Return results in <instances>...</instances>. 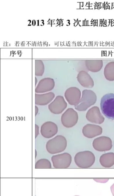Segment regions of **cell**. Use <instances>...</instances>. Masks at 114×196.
<instances>
[{
    "mask_svg": "<svg viewBox=\"0 0 114 196\" xmlns=\"http://www.w3.org/2000/svg\"><path fill=\"white\" fill-rule=\"evenodd\" d=\"M67 141L63 136L58 135L47 142L46 149L49 153L56 154L64 151L67 148Z\"/></svg>",
    "mask_w": 114,
    "mask_h": 196,
    "instance_id": "obj_1",
    "label": "cell"
},
{
    "mask_svg": "<svg viewBox=\"0 0 114 196\" xmlns=\"http://www.w3.org/2000/svg\"><path fill=\"white\" fill-rule=\"evenodd\" d=\"M74 161L79 168H90L95 163V156L90 151L79 152L75 155Z\"/></svg>",
    "mask_w": 114,
    "mask_h": 196,
    "instance_id": "obj_2",
    "label": "cell"
},
{
    "mask_svg": "<svg viewBox=\"0 0 114 196\" xmlns=\"http://www.w3.org/2000/svg\"><path fill=\"white\" fill-rule=\"evenodd\" d=\"M100 108L103 114L106 118L114 120V93H107L103 96Z\"/></svg>",
    "mask_w": 114,
    "mask_h": 196,
    "instance_id": "obj_3",
    "label": "cell"
},
{
    "mask_svg": "<svg viewBox=\"0 0 114 196\" xmlns=\"http://www.w3.org/2000/svg\"><path fill=\"white\" fill-rule=\"evenodd\" d=\"M97 96L93 91L90 90H84L82 92V96L79 104L75 106L76 110L83 112L90 106L94 105L97 101Z\"/></svg>",
    "mask_w": 114,
    "mask_h": 196,
    "instance_id": "obj_4",
    "label": "cell"
},
{
    "mask_svg": "<svg viewBox=\"0 0 114 196\" xmlns=\"http://www.w3.org/2000/svg\"><path fill=\"white\" fill-rule=\"evenodd\" d=\"M51 161L54 168H65L70 166L72 158L71 155L65 153L52 156Z\"/></svg>",
    "mask_w": 114,
    "mask_h": 196,
    "instance_id": "obj_5",
    "label": "cell"
},
{
    "mask_svg": "<svg viewBox=\"0 0 114 196\" xmlns=\"http://www.w3.org/2000/svg\"><path fill=\"white\" fill-rule=\"evenodd\" d=\"M79 120L78 113L72 108L67 110L61 117L62 124L67 128H72L77 123Z\"/></svg>",
    "mask_w": 114,
    "mask_h": 196,
    "instance_id": "obj_6",
    "label": "cell"
},
{
    "mask_svg": "<svg viewBox=\"0 0 114 196\" xmlns=\"http://www.w3.org/2000/svg\"><path fill=\"white\" fill-rule=\"evenodd\" d=\"M67 104L63 96H57L54 100L48 105V108L51 112L55 115L63 113L66 109Z\"/></svg>",
    "mask_w": 114,
    "mask_h": 196,
    "instance_id": "obj_7",
    "label": "cell"
},
{
    "mask_svg": "<svg viewBox=\"0 0 114 196\" xmlns=\"http://www.w3.org/2000/svg\"><path fill=\"white\" fill-rule=\"evenodd\" d=\"M92 146L95 150L98 151H110L112 148V141L109 137L104 136L99 137L94 140Z\"/></svg>",
    "mask_w": 114,
    "mask_h": 196,
    "instance_id": "obj_8",
    "label": "cell"
},
{
    "mask_svg": "<svg viewBox=\"0 0 114 196\" xmlns=\"http://www.w3.org/2000/svg\"><path fill=\"white\" fill-rule=\"evenodd\" d=\"M64 96L69 104L75 107L79 104L81 99V91L76 87H70L65 91Z\"/></svg>",
    "mask_w": 114,
    "mask_h": 196,
    "instance_id": "obj_9",
    "label": "cell"
},
{
    "mask_svg": "<svg viewBox=\"0 0 114 196\" xmlns=\"http://www.w3.org/2000/svg\"><path fill=\"white\" fill-rule=\"evenodd\" d=\"M58 132V126L52 122H46L41 127V134L46 138H52Z\"/></svg>",
    "mask_w": 114,
    "mask_h": 196,
    "instance_id": "obj_10",
    "label": "cell"
},
{
    "mask_svg": "<svg viewBox=\"0 0 114 196\" xmlns=\"http://www.w3.org/2000/svg\"><path fill=\"white\" fill-rule=\"evenodd\" d=\"M55 86L54 80L50 77L43 79L38 82L36 87L35 92L36 93H42L52 90Z\"/></svg>",
    "mask_w": 114,
    "mask_h": 196,
    "instance_id": "obj_11",
    "label": "cell"
},
{
    "mask_svg": "<svg viewBox=\"0 0 114 196\" xmlns=\"http://www.w3.org/2000/svg\"><path fill=\"white\" fill-rule=\"evenodd\" d=\"M86 118L91 123L101 124L104 122L105 118L100 113L98 107H93L90 108L86 114Z\"/></svg>",
    "mask_w": 114,
    "mask_h": 196,
    "instance_id": "obj_12",
    "label": "cell"
},
{
    "mask_svg": "<svg viewBox=\"0 0 114 196\" xmlns=\"http://www.w3.org/2000/svg\"><path fill=\"white\" fill-rule=\"evenodd\" d=\"M103 129L100 126L93 124H87L83 127L82 133L86 138H92L102 133Z\"/></svg>",
    "mask_w": 114,
    "mask_h": 196,
    "instance_id": "obj_13",
    "label": "cell"
},
{
    "mask_svg": "<svg viewBox=\"0 0 114 196\" xmlns=\"http://www.w3.org/2000/svg\"><path fill=\"white\" fill-rule=\"evenodd\" d=\"M77 79L83 87L87 88H92L94 87V82L90 74L85 71H82L78 74Z\"/></svg>",
    "mask_w": 114,
    "mask_h": 196,
    "instance_id": "obj_14",
    "label": "cell"
},
{
    "mask_svg": "<svg viewBox=\"0 0 114 196\" xmlns=\"http://www.w3.org/2000/svg\"><path fill=\"white\" fill-rule=\"evenodd\" d=\"M55 97L53 92H49L43 94H35V104L40 106L47 105L52 102Z\"/></svg>",
    "mask_w": 114,
    "mask_h": 196,
    "instance_id": "obj_15",
    "label": "cell"
},
{
    "mask_svg": "<svg viewBox=\"0 0 114 196\" xmlns=\"http://www.w3.org/2000/svg\"><path fill=\"white\" fill-rule=\"evenodd\" d=\"M85 65L88 70L92 72L100 71L103 66L102 60H86Z\"/></svg>",
    "mask_w": 114,
    "mask_h": 196,
    "instance_id": "obj_16",
    "label": "cell"
},
{
    "mask_svg": "<svg viewBox=\"0 0 114 196\" xmlns=\"http://www.w3.org/2000/svg\"><path fill=\"white\" fill-rule=\"evenodd\" d=\"M99 161L104 168H111L114 165V153H109L102 155L100 157Z\"/></svg>",
    "mask_w": 114,
    "mask_h": 196,
    "instance_id": "obj_17",
    "label": "cell"
},
{
    "mask_svg": "<svg viewBox=\"0 0 114 196\" xmlns=\"http://www.w3.org/2000/svg\"><path fill=\"white\" fill-rule=\"evenodd\" d=\"M104 75L108 81H114V62H109L106 65L104 69Z\"/></svg>",
    "mask_w": 114,
    "mask_h": 196,
    "instance_id": "obj_18",
    "label": "cell"
},
{
    "mask_svg": "<svg viewBox=\"0 0 114 196\" xmlns=\"http://www.w3.org/2000/svg\"><path fill=\"white\" fill-rule=\"evenodd\" d=\"M44 71V66L42 61L41 60H35V75L38 76H41Z\"/></svg>",
    "mask_w": 114,
    "mask_h": 196,
    "instance_id": "obj_19",
    "label": "cell"
},
{
    "mask_svg": "<svg viewBox=\"0 0 114 196\" xmlns=\"http://www.w3.org/2000/svg\"><path fill=\"white\" fill-rule=\"evenodd\" d=\"M51 168V163L46 158H42L39 160L35 164L36 168Z\"/></svg>",
    "mask_w": 114,
    "mask_h": 196,
    "instance_id": "obj_20",
    "label": "cell"
},
{
    "mask_svg": "<svg viewBox=\"0 0 114 196\" xmlns=\"http://www.w3.org/2000/svg\"><path fill=\"white\" fill-rule=\"evenodd\" d=\"M35 138H36L37 137H38V135L39 134V128L38 125H37V124L35 125Z\"/></svg>",
    "mask_w": 114,
    "mask_h": 196,
    "instance_id": "obj_21",
    "label": "cell"
},
{
    "mask_svg": "<svg viewBox=\"0 0 114 196\" xmlns=\"http://www.w3.org/2000/svg\"><path fill=\"white\" fill-rule=\"evenodd\" d=\"M94 180L96 182H100V183H104L108 181L109 179H95Z\"/></svg>",
    "mask_w": 114,
    "mask_h": 196,
    "instance_id": "obj_22",
    "label": "cell"
},
{
    "mask_svg": "<svg viewBox=\"0 0 114 196\" xmlns=\"http://www.w3.org/2000/svg\"><path fill=\"white\" fill-rule=\"evenodd\" d=\"M110 188H111V193H112L113 195L114 196V183L111 186Z\"/></svg>",
    "mask_w": 114,
    "mask_h": 196,
    "instance_id": "obj_23",
    "label": "cell"
},
{
    "mask_svg": "<svg viewBox=\"0 0 114 196\" xmlns=\"http://www.w3.org/2000/svg\"><path fill=\"white\" fill-rule=\"evenodd\" d=\"M38 113V108L37 106H35V116H36Z\"/></svg>",
    "mask_w": 114,
    "mask_h": 196,
    "instance_id": "obj_24",
    "label": "cell"
},
{
    "mask_svg": "<svg viewBox=\"0 0 114 196\" xmlns=\"http://www.w3.org/2000/svg\"><path fill=\"white\" fill-rule=\"evenodd\" d=\"M37 82H38V81H37V78L35 77V86L36 85Z\"/></svg>",
    "mask_w": 114,
    "mask_h": 196,
    "instance_id": "obj_25",
    "label": "cell"
},
{
    "mask_svg": "<svg viewBox=\"0 0 114 196\" xmlns=\"http://www.w3.org/2000/svg\"><path fill=\"white\" fill-rule=\"evenodd\" d=\"M79 196V195H75V196Z\"/></svg>",
    "mask_w": 114,
    "mask_h": 196,
    "instance_id": "obj_26",
    "label": "cell"
}]
</instances>
